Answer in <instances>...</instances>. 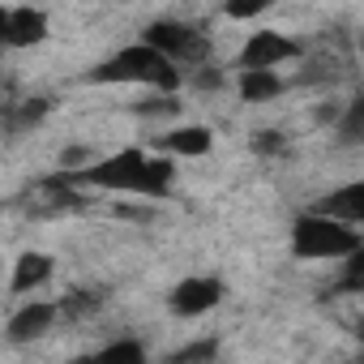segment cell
<instances>
[{
    "mask_svg": "<svg viewBox=\"0 0 364 364\" xmlns=\"http://www.w3.org/2000/svg\"><path fill=\"white\" fill-rule=\"evenodd\" d=\"M300 52H304V48H300L296 39L274 35V31H262V35H253V39L245 43L240 69H274V65H283V60H296Z\"/></svg>",
    "mask_w": 364,
    "mask_h": 364,
    "instance_id": "obj_6",
    "label": "cell"
},
{
    "mask_svg": "<svg viewBox=\"0 0 364 364\" xmlns=\"http://www.w3.org/2000/svg\"><path fill=\"white\" fill-rule=\"evenodd\" d=\"M90 159H95V150H90V146H69V150L60 154V167H65V171H82Z\"/></svg>",
    "mask_w": 364,
    "mask_h": 364,
    "instance_id": "obj_21",
    "label": "cell"
},
{
    "mask_svg": "<svg viewBox=\"0 0 364 364\" xmlns=\"http://www.w3.org/2000/svg\"><path fill=\"white\" fill-rule=\"evenodd\" d=\"M141 43H150L154 52H163L171 65H193L198 69V65L210 60V39L202 31L185 26V22H154V26H146Z\"/></svg>",
    "mask_w": 364,
    "mask_h": 364,
    "instance_id": "obj_4",
    "label": "cell"
},
{
    "mask_svg": "<svg viewBox=\"0 0 364 364\" xmlns=\"http://www.w3.org/2000/svg\"><path fill=\"white\" fill-rule=\"evenodd\" d=\"M360 249V232L351 228V223H338V219H330V215H317V210H309V215H300L296 219V228H291V253L300 257V262H334V257H347V253H355Z\"/></svg>",
    "mask_w": 364,
    "mask_h": 364,
    "instance_id": "obj_3",
    "label": "cell"
},
{
    "mask_svg": "<svg viewBox=\"0 0 364 364\" xmlns=\"http://www.w3.org/2000/svg\"><path fill=\"white\" fill-rule=\"evenodd\" d=\"M219 86H223V73H215V69L198 65V73H193V90H202V95H215Z\"/></svg>",
    "mask_w": 364,
    "mask_h": 364,
    "instance_id": "obj_22",
    "label": "cell"
},
{
    "mask_svg": "<svg viewBox=\"0 0 364 364\" xmlns=\"http://www.w3.org/2000/svg\"><path fill=\"white\" fill-rule=\"evenodd\" d=\"M262 159H270V154H283V146H287V137L279 133V129H266V133H253V141H249Z\"/></svg>",
    "mask_w": 364,
    "mask_h": 364,
    "instance_id": "obj_20",
    "label": "cell"
},
{
    "mask_svg": "<svg viewBox=\"0 0 364 364\" xmlns=\"http://www.w3.org/2000/svg\"><path fill=\"white\" fill-rule=\"evenodd\" d=\"M90 77H95V82H112V86L146 82V86H154V90H180V69H176L163 52H154L150 43H129V48L112 52Z\"/></svg>",
    "mask_w": 364,
    "mask_h": 364,
    "instance_id": "obj_2",
    "label": "cell"
},
{
    "mask_svg": "<svg viewBox=\"0 0 364 364\" xmlns=\"http://www.w3.org/2000/svg\"><path fill=\"white\" fill-rule=\"evenodd\" d=\"M171 159H146L141 150H120L112 159L86 163L77 171L82 185L107 189V193H141V198H167L171 185Z\"/></svg>",
    "mask_w": 364,
    "mask_h": 364,
    "instance_id": "obj_1",
    "label": "cell"
},
{
    "mask_svg": "<svg viewBox=\"0 0 364 364\" xmlns=\"http://www.w3.org/2000/svg\"><path fill=\"white\" fill-rule=\"evenodd\" d=\"M52 279V257L48 253H22L18 266H14V291H31V287H43Z\"/></svg>",
    "mask_w": 364,
    "mask_h": 364,
    "instance_id": "obj_12",
    "label": "cell"
},
{
    "mask_svg": "<svg viewBox=\"0 0 364 364\" xmlns=\"http://www.w3.org/2000/svg\"><path fill=\"white\" fill-rule=\"evenodd\" d=\"M159 146H163L167 154H180V159H202V154H210L215 137H210V129H206V124H180V129L163 133V137H159Z\"/></svg>",
    "mask_w": 364,
    "mask_h": 364,
    "instance_id": "obj_8",
    "label": "cell"
},
{
    "mask_svg": "<svg viewBox=\"0 0 364 364\" xmlns=\"http://www.w3.org/2000/svg\"><path fill=\"white\" fill-rule=\"evenodd\" d=\"M52 326H56V304H26V309H18V313L9 317L5 338H9V343H35V338H43Z\"/></svg>",
    "mask_w": 364,
    "mask_h": 364,
    "instance_id": "obj_7",
    "label": "cell"
},
{
    "mask_svg": "<svg viewBox=\"0 0 364 364\" xmlns=\"http://www.w3.org/2000/svg\"><path fill=\"white\" fill-rule=\"evenodd\" d=\"M270 5H274V0H228L223 9H228L232 22H249V18H262Z\"/></svg>",
    "mask_w": 364,
    "mask_h": 364,
    "instance_id": "obj_19",
    "label": "cell"
},
{
    "mask_svg": "<svg viewBox=\"0 0 364 364\" xmlns=\"http://www.w3.org/2000/svg\"><path fill=\"white\" fill-rule=\"evenodd\" d=\"M5 26H9V9L0 5V43H5Z\"/></svg>",
    "mask_w": 364,
    "mask_h": 364,
    "instance_id": "obj_24",
    "label": "cell"
},
{
    "mask_svg": "<svg viewBox=\"0 0 364 364\" xmlns=\"http://www.w3.org/2000/svg\"><path fill=\"white\" fill-rule=\"evenodd\" d=\"M283 90L287 86H283V77L274 69H245L240 73V99L245 103H274Z\"/></svg>",
    "mask_w": 364,
    "mask_h": 364,
    "instance_id": "obj_11",
    "label": "cell"
},
{
    "mask_svg": "<svg viewBox=\"0 0 364 364\" xmlns=\"http://www.w3.org/2000/svg\"><path fill=\"white\" fill-rule=\"evenodd\" d=\"M48 39V14L43 9H9V26H5V43L14 48H35Z\"/></svg>",
    "mask_w": 364,
    "mask_h": 364,
    "instance_id": "obj_9",
    "label": "cell"
},
{
    "mask_svg": "<svg viewBox=\"0 0 364 364\" xmlns=\"http://www.w3.org/2000/svg\"><path fill=\"white\" fill-rule=\"evenodd\" d=\"M313 210L355 228V223H364V185H343V189H334L330 198H321Z\"/></svg>",
    "mask_w": 364,
    "mask_h": 364,
    "instance_id": "obj_10",
    "label": "cell"
},
{
    "mask_svg": "<svg viewBox=\"0 0 364 364\" xmlns=\"http://www.w3.org/2000/svg\"><path fill=\"white\" fill-rule=\"evenodd\" d=\"M99 355H103V360H129V364H141V360H146V347L133 343V338H120V343H107Z\"/></svg>",
    "mask_w": 364,
    "mask_h": 364,
    "instance_id": "obj_18",
    "label": "cell"
},
{
    "mask_svg": "<svg viewBox=\"0 0 364 364\" xmlns=\"http://www.w3.org/2000/svg\"><path fill=\"white\" fill-rule=\"evenodd\" d=\"M223 296H228V287H223L219 279L198 274V279L176 283V291H171V313H176V317H202V313H210Z\"/></svg>",
    "mask_w": 364,
    "mask_h": 364,
    "instance_id": "obj_5",
    "label": "cell"
},
{
    "mask_svg": "<svg viewBox=\"0 0 364 364\" xmlns=\"http://www.w3.org/2000/svg\"><path fill=\"white\" fill-rule=\"evenodd\" d=\"M48 107H52L48 99H31V103H22V107L9 116V129H35V124L48 116Z\"/></svg>",
    "mask_w": 364,
    "mask_h": 364,
    "instance_id": "obj_16",
    "label": "cell"
},
{
    "mask_svg": "<svg viewBox=\"0 0 364 364\" xmlns=\"http://www.w3.org/2000/svg\"><path fill=\"white\" fill-rule=\"evenodd\" d=\"M317 120H330V124H334V120H338V103H321V107H317Z\"/></svg>",
    "mask_w": 364,
    "mask_h": 364,
    "instance_id": "obj_23",
    "label": "cell"
},
{
    "mask_svg": "<svg viewBox=\"0 0 364 364\" xmlns=\"http://www.w3.org/2000/svg\"><path fill=\"white\" fill-rule=\"evenodd\" d=\"M338 137H343L347 146L364 141V99H360V95L347 103V112H338Z\"/></svg>",
    "mask_w": 364,
    "mask_h": 364,
    "instance_id": "obj_14",
    "label": "cell"
},
{
    "mask_svg": "<svg viewBox=\"0 0 364 364\" xmlns=\"http://www.w3.org/2000/svg\"><path fill=\"white\" fill-rule=\"evenodd\" d=\"M133 112H137V116H146V120H167V116H180V99H176L171 90H159V95L141 99Z\"/></svg>",
    "mask_w": 364,
    "mask_h": 364,
    "instance_id": "obj_15",
    "label": "cell"
},
{
    "mask_svg": "<svg viewBox=\"0 0 364 364\" xmlns=\"http://www.w3.org/2000/svg\"><path fill=\"white\" fill-rule=\"evenodd\" d=\"M99 304H103V296H95V291H69V296L56 304V317L86 321V317H95V313H99Z\"/></svg>",
    "mask_w": 364,
    "mask_h": 364,
    "instance_id": "obj_13",
    "label": "cell"
},
{
    "mask_svg": "<svg viewBox=\"0 0 364 364\" xmlns=\"http://www.w3.org/2000/svg\"><path fill=\"white\" fill-rule=\"evenodd\" d=\"M215 355H219V343H215V338H206V343H189V347L171 351L167 360H171V364H193V360H215Z\"/></svg>",
    "mask_w": 364,
    "mask_h": 364,
    "instance_id": "obj_17",
    "label": "cell"
}]
</instances>
